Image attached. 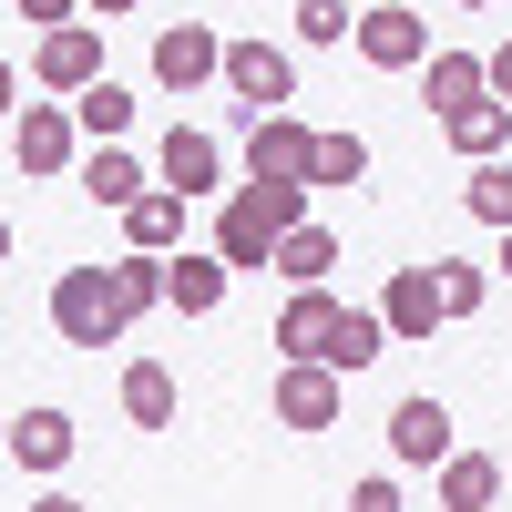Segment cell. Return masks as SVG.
<instances>
[{
	"label": "cell",
	"instance_id": "9c48e42d",
	"mask_svg": "<svg viewBox=\"0 0 512 512\" xmlns=\"http://www.w3.org/2000/svg\"><path fill=\"white\" fill-rule=\"evenodd\" d=\"M267 400H277V420H287V431H338V410H349L338 369H318V359H287Z\"/></svg>",
	"mask_w": 512,
	"mask_h": 512
},
{
	"label": "cell",
	"instance_id": "2e32d148",
	"mask_svg": "<svg viewBox=\"0 0 512 512\" xmlns=\"http://www.w3.org/2000/svg\"><path fill=\"white\" fill-rule=\"evenodd\" d=\"M123 246H134V256H175L185 246V195H134V205H123Z\"/></svg>",
	"mask_w": 512,
	"mask_h": 512
},
{
	"label": "cell",
	"instance_id": "7a4b0ae2",
	"mask_svg": "<svg viewBox=\"0 0 512 512\" xmlns=\"http://www.w3.org/2000/svg\"><path fill=\"white\" fill-rule=\"evenodd\" d=\"M308 164H318V123L256 113V134H246V185H308ZM308 195H318V185H308Z\"/></svg>",
	"mask_w": 512,
	"mask_h": 512
},
{
	"label": "cell",
	"instance_id": "74e56055",
	"mask_svg": "<svg viewBox=\"0 0 512 512\" xmlns=\"http://www.w3.org/2000/svg\"><path fill=\"white\" fill-rule=\"evenodd\" d=\"M0 451H11V420H0Z\"/></svg>",
	"mask_w": 512,
	"mask_h": 512
},
{
	"label": "cell",
	"instance_id": "52a82bcc",
	"mask_svg": "<svg viewBox=\"0 0 512 512\" xmlns=\"http://www.w3.org/2000/svg\"><path fill=\"white\" fill-rule=\"evenodd\" d=\"M72 144H82L72 103H21L11 113V164L21 175H72Z\"/></svg>",
	"mask_w": 512,
	"mask_h": 512
},
{
	"label": "cell",
	"instance_id": "d4e9b609",
	"mask_svg": "<svg viewBox=\"0 0 512 512\" xmlns=\"http://www.w3.org/2000/svg\"><path fill=\"white\" fill-rule=\"evenodd\" d=\"M113 297H123V318L164 308V256H134V246H123V256H113Z\"/></svg>",
	"mask_w": 512,
	"mask_h": 512
},
{
	"label": "cell",
	"instance_id": "8992f818",
	"mask_svg": "<svg viewBox=\"0 0 512 512\" xmlns=\"http://www.w3.org/2000/svg\"><path fill=\"white\" fill-rule=\"evenodd\" d=\"M379 328H390V349H431V328L441 318V277L431 267H390V287H379Z\"/></svg>",
	"mask_w": 512,
	"mask_h": 512
},
{
	"label": "cell",
	"instance_id": "ba28073f",
	"mask_svg": "<svg viewBox=\"0 0 512 512\" xmlns=\"http://www.w3.org/2000/svg\"><path fill=\"white\" fill-rule=\"evenodd\" d=\"M154 185H164V195H185V205H195V195H216V185H226V144L205 134V123H175V134H164V154H154Z\"/></svg>",
	"mask_w": 512,
	"mask_h": 512
},
{
	"label": "cell",
	"instance_id": "5b68a950",
	"mask_svg": "<svg viewBox=\"0 0 512 512\" xmlns=\"http://www.w3.org/2000/svg\"><path fill=\"white\" fill-rule=\"evenodd\" d=\"M216 82H226L246 113H287L297 103V62L277 52V41H226V72Z\"/></svg>",
	"mask_w": 512,
	"mask_h": 512
},
{
	"label": "cell",
	"instance_id": "44dd1931",
	"mask_svg": "<svg viewBox=\"0 0 512 512\" xmlns=\"http://www.w3.org/2000/svg\"><path fill=\"white\" fill-rule=\"evenodd\" d=\"M420 93H431L441 123H451L461 103H482V52H431V62H420Z\"/></svg>",
	"mask_w": 512,
	"mask_h": 512
},
{
	"label": "cell",
	"instance_id": "4316f807",
	"mask_svg": "<svg viewBox=\"0 0 512 512\" xmlns=\"http://www.w3.org/2000/svg\"><path fill=\"white\" fill-rule=\"evenodd\" d=\"M461 205H472L482 226H502V236H512V164H472V185H461Z\"/></svg>",
	"mask_w": 512,
	"mask_h": 512
},
{
	"label": "cell",
	"instance_id": "6da1fadb",
	"mask_svg": "<svg viewBox=\"0 0 512 512\" xmlns=\"http://www.w3.org/2000/svg\"><path fill=\"white\" fill-rule=\"evenodd\" d=\"M52 328L62 349H123V297H113V267H62L52 277Z\"/></svg>",
	"mask_w": 512,
	"mask_h": 512
},
{
	"label": "cell",
	"instance_id": "e0dca14e",
	"mask_svg": "<svg viewBox=\"0 0 512 512\" xmlns=\"http://www.w3.org/2000/svg\"><path fill=\"white\" fill-rule=\"evenodd\" d=\"M441 134H451V154H461V164H502V144H512V103H492V93H482V103H461Z\"/></svg>",
	"mask_w": 512,
	"mask_h": 512
},
{
	"label": "cell",
	"instance_id": "f546056e",
	"mask_svg": "<svg viewBox=\"0 0 512 512\" xmlns=\"http://www.w3.org/2000/svg\"><path fill=\"white\" fill-rule=\"evenodd\" d=\"M482 93H492V103H512V41H502V52H482Z\"/></svg>",
	"mask_w": 512,
	"mask_h": 512
},
{
	"label": "cell",
	"instance_id": "5bb4252c",
	"mask_svg": "<svg viewBox=\"0 0 512 512\" xmlns=\"http://www.w3.org/2000/svg\"><path fill=\"white\" fill-rule=\"evenodd\" d=\"M72 451H82L72 410H21V420H11V461H21V472H62Z\"/></svg>",
	"mask_w": 512,
	"mask_h": 512
},
{
	"label": "cell",
	"instance_id": "cb8c5ba5",
	"mask_svg": "<svg viewBox=\"0 0 512 512\" xmlns=\"http://www.w3.org/2000/svg\"><path fill=\"white\" fill-rule=\"evenodd\" d=\"M72 123H82V134H93V144H123V134H134V93H123V82L103 72V82H93V93H82V103H72Z\"/></svg>",
	"mask_w": 512,
	"mask_h": 512
},
{
	"label": "cell",
	"instance_id": "f1b7e54d",
	"mask_svg": "<svg viewBox=\"0 0 512 512\" xmlns=\"http://www.w3.org/2000/svg\"><path fill=\"white\" fill-rule=\"evenodd\" d=\"M349 31H359L349 0H297V41H318V52H328V41H349Z\"/></svg>",
	"mask_w": 512,
	"mask_h": 512
},
{
	"label": "cell",
	"instance_id": "83f0119b",
	"mask_svg": "<svg viewBox=\"0 0 512 512\" xmlns=\"http://www.w3.org/2000/svg\"><path fill=\"white\" fill-rule=\"evenodd\" d=\"M359 175H369V144H359V134H318L308 185H359Z\"/></svg>",
	"mask_w": 512,
	"mask_h": 512
},
{
	"label": "cell",
	"instance_id": "d590c367",
	"mask_svg": "<svg viewBox=\"0 0 512 512\" xmlns=\"http://www.w3.org/2000/svg\"><path fill=\"white\" fill-rule=\"evenodd\" d=\"M492 267H502V277H512V236H502V256H492Z\"/></svg>",
	"mask_w": 512,
	"mask_h": 512
},
{
	"label": "cell",
	"instance_id": "ab89813d",
	"mask_svg": "<svg viewBox=\"0 0 512 512\" xmlns=\"http://www.w3.org/2000/svg\"><path fill=\"white\" fill-rule=\"evenodd\" d=\"M502 482H512V472H502Z\"/></svg>",
	"mask_w": 512,
	"mask_h": 512
},
{
	"label": "cell",
	"instance_id": "ac0fdd59",
	"mask_svg": "<svg viewBox=\"0 0 512 512\" xmlns=\"http://www.w3.org/2000/svg\"><path fill=\"white\" fill-rule=\"evenodd\" d=\"M175 369H164V359H134V369H123V420H134V431H175Z\"/></svg>",
	"mask_w": 512,
	"mask_h": 512
},
{
	"label": "cell",
	"instance_id": "7402d4cb",
	"mask_svg": "<svg viewBox=\"0 0 512 512\" xmlns=\"http://www.w3.org/2000/svg\"><path fill=\"white\" fill-rule=\"evenodd\" d=\"M328 267H338V236L328 226H287L277 236V277L287 287H328Z\"/></svg>",
	"mask_w": 512,
	"mask_h": 512
},
{
	"label": "cell",
	"instance_id": "8d00e7d4",
	"mask_svg": "<svg viewBox=\"0 0 512 512\" xmlns=\"http://www.w3.org/2000/svg\"><path fill=\"white\" fill-rule=\"evenodd\" d=\"M0 256H11V216H0Z\"/></svg>",
	"mask_w": 512,
	"mask_h": 512
},
{
	"label": "cell",
	"instance_id": "3957f363",
	"mask_svg": "<svg viewBox=\"0 0 512 512\" xmlns=\"http://www.w3.org/2000/svg\"><path fill=\"white\" fill-rule=\"evenodd\" d=\"M31 82L41 93H62V103H82L103 82V31L93 21H62V31H41V52H31Z\"/></svg>",
	"mask_w": 512,
	"mask_h": 512
},
{
	"label": "cell",
	"instance_id": "8fae6325",
	"mask_svg": "<svg viewBox=\"0 0 512 512\" xmlns=\"http://www.w3.org/2000/svg\"><path fill=\"white\" fill-rule=\"evenodd\" d=\"M216 72H226V41L205 21H164L154 31V82L164 93H195V82H216Z\"/></svg>",
	"mask_w": 512,
	"mask_h": 512
},
{
	"label": "cell",
	"instance_id": "d6a6232c",
	"mask_svg": "<svg viewBox=\"0 0 512 512\" xmlns=\"http://www.w3.org/2000/svg\"><path fill=\"white\" fill-rule=\"evenodd\" d=\"M11 113H21V72L0 62V123H11Z\"/></svg>",
	"mask_w": 512,
	"mask_h": 512
},
{
	"label": "cell",
	"instance_id": "30bf717a",
	"mask_svg": "<svg viewBox=\"0 0 512 512\" xmlns=\"http://www.w3.org/2000/svg\"><path fill=\"white\" fill-rule=\"evenodd\" d=\"M226 287H236V267L216 246H175V256H164V308H175V318H216Z\"/></svg>",
	"mask_w": 512,
	"mask_h": 512
},
{
	"label": "cell",
	"instance_id": "e575fe53",
	"mask_svg": "<svg viewBox=\"0 0 512 512\" xmlns=\"http://www.w3.org/2000/svg\"><path fill=\"white\" fill-rule=\"evenodd\" d=\"M82 11H93V21H123V11H134V0H82Z\"/></svg>",
	"mask_w": 512,
	"mask_h": 512
},
{
	"label": "cell",
	"instance_id": "277c9868",
	"mask_svg": "<svg viewBox=\"0 0 512 512\" xmlns=\"http://www.w3.org/2000/svg\"><path fill=\"white\" fill-rule=\"evenodd\" d=\"M349 41H359L369 72H420V62H431V21H420L410 0H379V11H359Z\"/></svg>",
	"mask_w": 512,
	"mask_h": 512
},
{
	"label": "cell",
	"instance_id": "836d02e7",
	"mask_svg": "<svg viewBox=\"0 0 512 512\" xmlns=\"http://www.w3.org/2000/svg\"><path fill=\"white\" fill-rule=\"evenodd\" d=\"M31 512H93V502H72V492H41V502H31Z\"/></svg>",
	"mask_w": 512,
	"mask_h": 512
},
{
	"label": "cell",
	"instance_id": "f35d334b",
	"mask_svg": "<svg viewBox=\"0 0 512 512\" xmlns=\"http://www.w3.org/2000/svg\"><path fill=\"white\" fill-rule=\"evenodd\" d=\"M461 11H492V0H461Z\"/></svg>",
	"mask_w": 512,
	"mask_h": 512
},
{
	"label": "cell",
	"instance_id": "4dcf8cb0",
	"mask_svg": "<svg viewBox=\"0 0 512 512\" xmlns=\"http://www.w3.org/2000/svg\"><path fill=\"white\" fill-rule=\"evenodd\" d=\"M349 512H410V502H400V482H359V492H349Z\"/></svg>",
	"mask_w": 512,
	"mask_h": 512
},
{
	"label": "cell",
	"instance_id": "7c38bea8",
	"mask_svg": "<svg viewBox=\"0 0 512 512\" xmlns=\"http://www.w3.org/2000/svg\"><path fill=\"white\" fill-rule=\"evenodd\" d=\"M338 318H349V308H338L328 287H297L287 308H277V338H267V349H277V359H318V369H328V338H338Z\"/></svg>",
	"mask_w": 512,
	"mask_h": 512
},
{
	"label": "cell",
	"instance_id": "9a60e30c",
	"mask_svg": "<svg viewBox=\"0 0 512 512\" xmlns=\"http://www.w3.org/2000/svg\"><path fill=\"white\" fill-rule=\"evenodd\" d=\"M216 256H226L236 277H246V267H277V226L256 216L246 195H226V205H216Z\"/></svg>",
	"mask_w": 512,
	"mask_h": 512
},
{
	"label": "cell",
	"instance_id": "603a6c76",
	"mask_svg": "<svg viewBox=\"0 0 512 512\" xmlns=\"http://www.w3.org/2000/svg\"><path fill=\"white\" fill-rule=\"evenodd\" d=\"M369 359H390V328H379V308H349V318H338V338H328V369L359 379Z\"/></svg>",
	"mask_w": 512,
	"mask_h": 512
},
{
	"label": "cell",
	"instance_id": "d6986e66",
	"mask_svg": "<svg viewBox=\"0 0 512 512\" xmlns=\"http://www.w3.org/2000/svg\"><path fill=\"white\" fill-rule=\"evenodd\" d=\"M82 195H93V205H113V216H123L134 195H154V175H144V164L123 154V144H93V154H82Z\"/></svg>",
	"mask_w": 512,
	"mask_h": 512
},
{
	"label": "cell",
	"instance_id": "4fadbf2b",
	"mask_svg": "<svg viewBox=\"0 0 512 512\" xmlns=\"http://www.w3.org/2000/svg\"><path fill=\"white\" fill-rule=\"evenodd\" d=\"M451 451H461V441H451V410H441L431 390L390 410V461H410V472H441Z\"/></svg>",
	"mask_w": 512,
	"mask_h": 512
},
{
	"label": "cell",
	"instance_id": "ffe728a7",
	"mask_svg": "<svg viewBox=\"0 0 512 512\" xmlns=\"http://www.w3.org/2000/svg\"><path fill=\"white\" fill-rule=\"evenodd\" d=\"M502 502V461L492 451H451L441 461V512H492Z\"/></svg>",
	"mask_w": 512,
	"mask_h": 512
},
{
	"label": "cell",
	"instance_id": "484cf974",
	"mask_svg": "<svg viewBox=\"0 0 512 512\" xmlns=\"http://www.w3.org/2000/svg\"><path fill=\"white\" fill-rule=\"evenodd\" d=\"M431 277H441V318H472L492 297V267H472V256H431Z\"/></svg>",
	"mask_w": 512,
	"mask_h": 512
},
{
	"label": "cell",
	"instance_id": "1f68e13d",
	"mask_svg": "<svg viewBox=\"0 0 512 512\" xmlns=\"http://www.w3.org/2000/svg\"><path fill=\"white\" fill-rule=\"evenodd\" d=\"M21 11H31L41 31H62V21H82V0H21Z\"/></svg>",
	"mask_w": 512,
	"mask_h": 512
}]
</instances>
